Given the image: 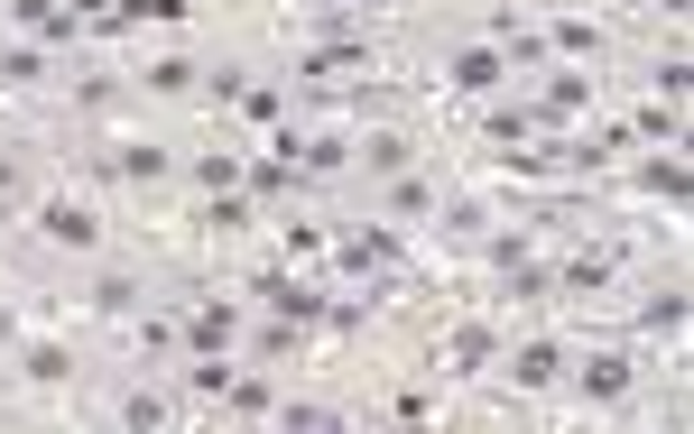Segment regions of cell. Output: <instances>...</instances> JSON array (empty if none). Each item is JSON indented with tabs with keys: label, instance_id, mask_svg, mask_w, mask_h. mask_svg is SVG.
<instances>
[{
	"label": "cell",
	"instance_id": "4fadbf2b",
	"mask_svg": "<svg viewBox=\"0 0 694 434\" xmlns=\"http://www.w3.org/2000/svg\"><path fill=\"white\" fill-rule=\"evenodd\" d=\"M685 84H694V65H685V56H667V65H658V93H667V103H685Z\"/></svg>",
	"mask_w": 694,
	"mask_h": 434
},
{
	"label": "cell",
	"instance_id": "8992f818",
	"mask_svg": "<svg viewBox=\"0 0 694 434\" xmlns=\"http://www.w3.org/2000/svg\"><path fill=\"white\" fill-rule=\"evenodd\" d=\"M510 370H518V388H547V379H555V342H528Z\"/></svg>",
	"mask_w": 694,
	"mask_h": 434
},
{
	"label": "cell",
	"instance_id": "6da1fadb",
	"mask_svg": "<svg viewBox=\"0 0 694 434\" xmlns=\"http://www.w3.org/2000/svg\"><path fill=\"white\" fill-rule=\"evenodd\" d=\"M37 231H47V241H56V250H93V241H103V222H93V213H84V204H65V194H56V204H47V213H37Z\"/></svg>",
	"mask_w": 694,
	"mask_h": 434
},
{
	"label": "cell",
	"instance_id": "3957f363",
	"mask_svg": "<svg viewBox=\"0 0 694 434\" xmlns=\"http://www.w3.org/2000/svg\"><path fill=\"white\" fill-rule=\"evenodd\" d=\"M500 74H510V65H500V47H472V56L454 65V84H463V93H491Z\"/></svg>",
	"mask_w": 694,
	"mask_h": 434
},
{
	"label": "cell",
	"instance_id": "277c9868",
	"mask_svg": "<svg viewBox=\"0 0 694 434\" xmlns=\"http://www.w3.org/2000/svg\"><path fill=\"white\" fill-rule=\"evenodd\" d=\"M621 388H630V361H621V351H602V361L584 370V398H621Z\"/></svg>",
	"mask_w": 694,
	"mask_h": 434
},
{
	"label": "cell",
	"instance_id": "9c48e42d",
	"mask_svg": "<svg viewBox=\"0 0 694 434\" xmlns=\"http://www.w3.org/2000/svg\"><path fill=\"white\" fill-rule=\"evenodd\" d=\"M454 361H463V370H481V361H491V333L463 324V333H454Z\"/></svg>",
	"mask_w": 694,
	"mask_h": 434
},
{
	"label": "cell",
	"instance_id": "ba28073f",
	"mask_svg": "<svg viewBox=\"0 0 694 434\" xmlns=\"http://www.w3.org/2000/svg\"><path fill=\"white\" fill-rule=\"evenodd\" d=\"M111 10H121V19H186L195 0H111Z\"/></svg>",
	"mask_w": 694,
	"mask_h": 434
},
{
	"label": "cell",
	"instance_id": "30bf717a",
	"mask_svg": "<svg viewBox=\"0 0 694 434\" xmlns=\"http://www.w3.org/2000/svg\"><path fill=\"white\" fill-rule=\"evenodd\" d=\"M195 74H204V65H186V56H167V65H148V84H158V93H186Z\"/></svg>",
	"mask_w": 694,
	"mask_h": 434
},
{
	"label": "cell",
	"instance_id": "5b68a950",
	"mask_svg": "<svg viewBox=\"0 0 694 434\" xmlns=\"http://www.w3.org/2000/svg\"><path fill=\"white\" fill-rule=\"evenodd\" d=\"M186 342H195V351H223V342H231V305H204L195 324H186Z\"/></svg>",
	"mask_w": 694,
	"mask_h": 434
},
{
	"label": "cell",
	"instance_id": "5bb4252c",
	"mask_svg": "<svg viewBox=\"0 0 694 434\" xmlns=\"http://www.w3.org/2000/svg\"><path fill=\"white\" fill-rule=\"evenodd\" d=\"M121 176H167V148H121Z\"/></svg>",
	"mask_w": 694,
	"mask_h": 434
},
{
	"label": "cell",
	"instance_id": "8fae6325",
	"mask_svg": "<svg viewBox=\"0 0 694 434\" xmlns=\"http://www.w3.org/2000/svg\"><path fill=\"white\" fill-rule=\"evenodd\" d=\"M93 305H103V314H130V305H140V287H130V278H103V287H93Z\"/></svg>",
	"mask_w": 694,
	"mask_h": 434
},
{
	"label": "cell",
	"instance_id": "52a82bcc",
	"mask_svg": "<svg viewBox=\"0 0 694 434\" xmlns=\"http://www.w3.org/2000/svg\"><path fill=\"white\" fill-rule=\"evenodd\" d=\"M65 370H74V361H65V351H56V342H37V351H28V379H37V388H56V379H65Z\"/></svg>",
	"mask_w": 694,
	"mask_h": 434
},
{
	"label": "cell",
	"instance_id": "7a4b0ae2",
	"mask_svg": "<svg viewBox=\"0 0 694 434\" xmlns=\"http://www.w3.org/2000/svg\"><path fill=\"white\" fill-rule=\"evenodd\" d=\"M260 296H268V314H287V324H315V314H324V296H306L297 278H287V268H268Z\"/></svg>",
	"mask_w": 694,
	"mask_h": 434
},
{
	"label": "cell",
	"instance_id": "9a60e30c",
	"mask_svg": "<svg viewBox=\"0 0 694 434\" xmlns=\"http://www.w3.org/2000/svg\"><path fill=\"white\" fill-rule=\"evenodd\" d=\"M0 194H10V157H0Z\"/></svg>",
	"mask_w": 694,
	"mask_h": 434
},
{
	"label": "cell",
	"instance_id": "7c38bea8",
	"mask_svg": "<svg viewBox=\"0 0 694 434\" xmlns=\"http://www.w3.org/2000/svg\"><path fill=\"white\" fill-rule=\"evenodd\" d=\"M555 47H565V56H602V37H593L584 19H565V28H555Z\"/></svg>",
	"mask_w": 694,
	"mask_h": 434
}]
</instances>
